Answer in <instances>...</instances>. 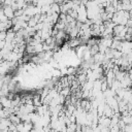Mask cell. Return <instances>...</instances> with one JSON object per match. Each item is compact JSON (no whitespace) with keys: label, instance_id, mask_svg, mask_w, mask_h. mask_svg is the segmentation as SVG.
Wrapping results in <instances>:
<instances>
[{"label":"cell","instance_id":"6da1fadb","mask_svg":"<svg viewBox=\"0 0 132 132\" xmlns=\"http://www.w3.org/2000/svg\"><path fill=\"white\" fill-rule=\"evenodd\" d=\"M1 9H3V11H4V13L6 14V16L9 19V20H12L14 16H15V11L13 10V8L11 7V6H9V5H2V8Z\"/></svg>","mask_w":132,"mask_h":132},{"label":"cell","instance_id":"7a4b0ae2","mask_svg":"<svg viewBox=\"0 0 132 132\" xmlns=\"http://www.w3.org/2000/svg\"><path fill=\"white\" fill-rule=\"evenodd\" d=\"M8 119H9V121L11 122V124H14V125H19V124H21V123L23 122L22 119H21V117H19L16 113L10 114V116L8 117Z\"/></svg>","mask_w":132,"mask_h":132},{"label":"cell","instance_id":"3957f363","mask_svg":"<svg viewBox=\"0 0 132 132\" xmlns=\"http://www.w3.org/2000/svg\"><path fill=\"white\" fill-rule=\"evenodd\" d=\"M7 37V31H1L0 33V40H5Z\"/></svg>","mask_w":132,"mask_h":132},{"label":"cell","instance_id":"277c9868","mask_svg":"<svg viewBox=\"0 0 132 132\" xmlns=\"http://www.w3.org/2000/svg\"><path fill=\"white\" fill-rule=\"evenodd\" d=\"M6 45V40H0V48L3 50Z\"/></svg>","mask_w":132,"mask_h":132}]
</instances>
